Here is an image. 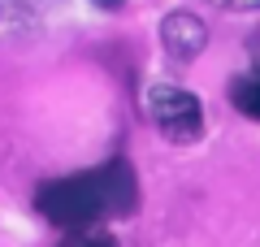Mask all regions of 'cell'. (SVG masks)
<instances>
[{"instance_id":"cell-1","label":"cell","mask_w":260,"mask_h":247,"mask_svg":"<svg viewBox=\"0 0 260 247\" xmlns=\"http://www.w3.org/2000/svg\"><path fill=\"white\" fill-rule=\"evenodd\" d=\"M39 208H44L48 221H56V226H65V230L91 226L104 212L126 217V212L135 208V174H130L126 161H113V165H100L95 174L48 182L44 191H39Z\"/></svg>"},{"instance_id":"cell-2","label":"cell","mask_w":260,"mask_h":247,"mask_svg":"<svg viewBox=\"0 0 260 247\" xmlns=\"http://www.w3.org/2000/svg\"><path fill=\"white\" fill-rule=\"evenodd\" d=\"M148 117L156 121V130L174 143H191L204 130V113H200V100L186 87H174V82H156L148 91Z\"/></svg>"},{"instance_id":"cell-3","label":"cell","mask_w":260,"mask_h":247,"mask_svg":"<svg viewBox=\"0 0 260 247\" xmlns=\"http://www.w3.org/2000/svg\"><path fill=\"white\" fill-rule=\"evenodd\" d=\"M160 44H165V52L169 56H178V61H191V56H200L204 52V44H208V26L195 13H169L165 22H160Z\"/></svg>"},{"instance_id":"cell-4","label":"cell","mask_w":260,"mask_h":247,"mask_svg":"<svg viewBox=\"0 0 260 247\" xmlns=\"http://www.w3.org/2000/svg\"><path fill=\"white\" fill-rule=\"evenodd\" d=\"M239 109L260 117V78H251V82H243V87H239Z\"/></svg>"},{"instance_id":"cell-5","label":"cell","mask_w":260,"mask_h":247,"mask_svg":"<svg viewBox=\"0 0 260 247\" xmlns=\"http://www.w3.org/2000/svg\"><path fill=\"white\" fill-rule=\"evenodd\" d=\"M230 9H260V0H225Z\"/></svg>"},{"instance_id":"cell-6","label":"cell","mask_w":260,"mask_h":247,"mask_svg":"<svg viewBox=\"0 0 260 247\" xmlns=\"http://www.w3.org/2000/svg\"><path fill=\"white\" fill-rule=\"evenodd\" d=\"M83 247H117V243H113V238H87Z\"/></svg>"}]
</instances>
